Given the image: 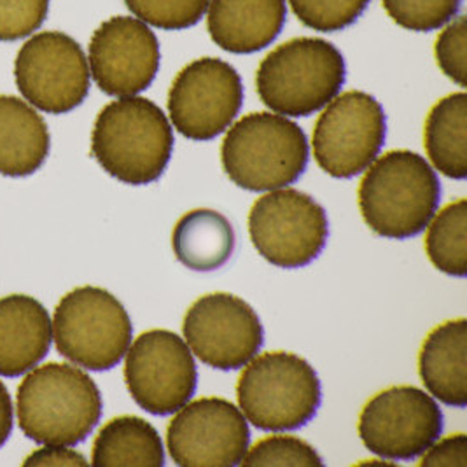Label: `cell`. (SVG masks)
<instances>
[{"label":"cell","mask_w":467,"mask_h":467,"mask_svg":"<svg viewBox=\"0 0 467 467\" xmlns=\"http://www.w3.org/2000/svg\"><path fill=\"white\" fill-rule=\"evenodd\" d=\"M440 177L424 156L389 150L366 171L359 184V209L371 232L392 240L422 234L440 209Z\"/></svg>","instance_id":"cell-1"},{"label":"cell","mask_w":467,"mask_h":467,"mask_svg":"<svg viewBox=\"0 0 467 467\" xmlns=\"http://www.w3.org/2000/svg\"><path fill=\"white\" fill-rule=\"evenodd\" d=\"M102 406L93 379L62 362L30 369L16 392L18 425L26 438L41 445L85 441L100 422Z\"/></svg>","instance_id":"cell-2"},{"label":"cell","mask_w":467,"mask_h":467,"mask_svg":"<svg viewBox=\"0 0 467 467\" xmlns=\"http://www.w3.org/2000/svg\"><path fill=\"white\" fill-rule=\"evenodd\" d=\"M173 128L152 100L123 97L107 104L91 133V154L104 171L130 186H146L167 171Z\"/></svg>","instance_id":"cell-3"},{"label":"cell","mask_w":467,"mask_h":467,"mask_svg":"<svg viewBox=\"0 0 467 467\" xmlns=\"http://www.w3.org/2000/svg\"><path fill=\"white\" fill-rule=\"evenodd\" d=\"M347 65L340 49L320 37H296L276 46L255 72L261 102L280 116L306 118L340 95Z\"/></svg>","instance_id":"cell-4"},{"label":"cell","mask_w":467,"mask_h":467,"mask_svg":"<svg viewBox=\"0 0 467 467\" xmlns=\"http://www.w3.org/2000/svg\"><path fill=\"white\" fill-rule=\"evenodd\" d=\"M310 148L303 128L285 116L251 112L234 123L221 146L226 175L245 192H274L306 171Z\"/></svg>","instance_id":"cell-5"},{"label":"cell","mask_w":467,"mask_h":467,"mask_svg":"<svg viewBox=\"0 0 467 467\" xmlns=\"http://www.w3.org/2000/svg\"><path fill=\"white\" fill-rule=\"evenodd\" d=\"M236 400L255 429L282 432L299 429L317 415L322 389L310 362L276 350L245 364L236 383Z\"/></svg>","instance_id":"cell-6"},{"label":"cell","mask_w":467,"mask_h":467,"mask_svg":"<svg viewBox=\"0 0 467 467\" xmlns=\"http://www.w3.org/2000/svg\"><path fill=\"white\" fill-rule=\"evenodd\" d=\"M57 350L89 371H107L123 361L133 326L123 303L102 287L85 285L67 293L53 316Z\"/></svg>","instance_id":"cell-7"},{"label":"cell","mask_w":467,"mask_h":467,"mask_svg":"<svg viewBox=\"0 0 467 467\" xmlns=\"http://www.w3.org/2000/svg\"><path fill=\"white\" fill-rule=\"evenodd\" d=\"M255 251L278 268H303L319 257L329 236L324 207L295 188L266 192L249 213Z\"/></svg>","instance_id":"cell-8"},{"label":"cell","mask_w":467,"mask_h":467,"mask_svg":"<svg viewBox=\"0 0 467 467\" xmlns=\"http://www.w3.org/2000/svg\"><path fill=\"white\" fill-rule=\"evenodd\" d=\"M387 118L369 93L350 89L322 109L314 128V158L335 179H352L366 171L385 144Z\"/></svg>","instance_id":"cell-9"},{"label":"cell","mask_w":467,"mask_h":467,"mask_svg":"<svg viewBox=\"0 0 467 467\" xmlns=\"http://www.w3.org/2000/svg\"><path fill=\"white\" fill-rule=\"evenodd\" d=\"M25 100L47 114H67L89 93V65L81 44L58 30L32 34L15 60Z\"/></svg>","instance_id":"cell-10"},{"label":"cell","mask_w":467,"mask_h":467,"mask_svg":"<svg viewBox=\"0 0 467 467\" xmlns=\"http://www.w3.org/2000/svg\"><path fill=\"white\" fill-rule=\"evenodd\" d=\"M364 446L389 461H411L440 440L443 411L413 385L389 387L364 404L359 425Z\"/></svg>","instance_id":"cell-11"},{"label":"cell","mask_w":467,"mask_h":467,"mask_svg":"<svg viewBox=\"0 0 467 467\" xmlns=\"http://www.w3.org/2000/svg\"><path fill=\"white\" fill-rule=\"evenodd\" d=\"M130 345L125 382L135 403L158 417L171 415L190 403L198 371L186 341L169 329H150Z\"/></svg>","instance_id":"cell-12"},{"label":"cell","mask_w":467,"mask_h":467,"mask_svg":"<svg viewBox=\"0 0 467 467\" xmlns=\"http://www.w3.org/2000/svg\"><path fill=\"white\" fill-rule=\"evenodd\" d=\"M244 106V85L234 65L198 58L186 65L169 91L173 128L190 140L207 142L234 125Z\"/></svg>","instance_id":"cell-13"},{"label":"cell","mask_w":467,"mask_h":467,"mask_svg":"<svg viewBox=\"0 0 467 467\" xmlns=\"http://www.w3.org/2000/svg\"><path fill=\"white\" fill-rule=\"evenodd\" d=\"M249 443L247 419L223 398L184 404L167 427V450L177 466H238Z\"/></svg>","instance_id":"cell-14"},{"label":"cell","mask_w":467,"mask_h":467,"mask_svg":"<svg viewBox=\"0 0 467 467\" xmlns=\"http://www.w3.org/2000/svg\"><path fill=\"white\" fill-rule=\"evenodd\" d=\"M182 333L192 354L221 371L244 368L265 341L254 308L228 293L198 297L184 316Z\"/></svg>","instance_id":"cell-15"},{"label":"cell","mask_w":467,"mask_h":467,"mask_svg":"<svg viewBox=\"0 0 467 467\" xmlns=\"http://www.w3.org/2000/svg\"><path fill=\"white\" fill-rule=\"evenodd\" d=\"M160 41L150 26L133 16H112L91 36L89 74L109 97H135L156 79Z\"/></svg>","instance_id":"cell-16"},{"label":"cell","mask_w":467,"mask_h":467,"mask_svg":"<svg viewBox=\"0 0 467 467\" xmlns=\"http://www.w3.org/2000/svg\"><path fill=\"white\" fill-rule=\"evenodd\" d=\"M207 30L234 55L257 53L275 41L287 20L285 0H209Z\"/></svg>","instance_id":"cell-17"},{"label":"cell","mask_w":467,"mask_h":467,"mask_svg":"<svg viewBox=\"0 0 467 467\" xmlns=\"http://www.w3.org/2000/svg\"><path fill=\"white\" fill-rule=\"evenodd\" d=\"M53 340L47 310L36 297L0 299V377L16 379L43 361Z\"/></svg>","instance_id":"cell-18"},{"label":"cell","mask_w":467,"mask_h":467,"mask_svg":"<svg viewBox=\"0 0 467 467\" xmlns=\"http://www.w3.org/2000/svg\"><path fill=\"white\" fill-rule=\"evenodd\" d=\"M419 373L438 401L467 406V320H448L434 327L420 348Z\"/></svg>","instance_id":"cell-19"},{"label":"cell","mask_w":467,"mask_h":467,"mask_svg":"<svg viewBox=\"0 0 467 467\" xmlns=\"http://www.w3.org/2000/svg\"><path fill=\"white\" fill-rule=\"evenodd\" d=\"M51 137L43 116L18 97L0 95V175L28 177L49 154Z\"/></svg>","instance_id":"cell-20"},{"label":"cell","mask_w":467,"mask_h":467,"mask_svg":"<svg viewBox=\"0 0 467 467\" xmlns=\"http://www.w3.org/2000/svg\"><path fill=\"white\" fill-rule=\"evenodd\" d=\"M236 234L228 217L213 209L184 213L171 234L175 257L192 272H215L234 255Z\"/></svg>","instance_id":"cell-21"},{"label":"cell","mask_w":467,"mask_h":467,"mask_svg":"<svg viewBox=\"0 0 467 467\" xmlns=\"http://www.w3.org/2000/svg\"><path fill=\"white\" fill-rule=\"evenodd\" d=\"M97 467L165 466V448L160 432L148 420L123 415L109 420L97 434L91 450Z\"/></svg>","instance_id":"cell-22"},{"label":"cell","mask_w":467,"mask_h":467,"mask_svg":"<svg viewBox=\"0 0 467 467\" xmlns=\"http://www.w3.org/2000/svg\"><path fill=\"white\" fill-rule=\"evenodd\" d=\"M424 144L432 169L448 179L467 177V95L451 93L429 110Z\"/></svg>","instance_id":"cell-23"},{"label":"cell","mask_w":467,"mask_h":467,"mask_svg":"<svg viewBox=\"0 0 467 467\" xmlns=\"http://www.w3.org/2000/svg\"><path fill=\"white\" fill-rule=\"evenodd\" d=\"M425 253L446 275L467 274V202L461 198L434 213L427 224Z\"/></svg>","instance_id":"cell-24"},{"label":"cell","mask_w":467,"mask_h":467,"mask_svg":"<svg viewBox=\"0 0 467 467\" xmlns=\"http://www.w3.org/2000/svg\"><path fill=\"white\" fill-rule=\"evenodd\" d=\"M389 18L404 30L432 32L451 22L462 0H382Z\"/></svg>","instance_id":"cell-25"},{"label":"cell","mask_w":467,"mask_h":467,"mask_svg":"<svg viewBox=\"0 0 467 467\" xmlns=\"http://www.w3.org/2000/svg\"><path fill=\"white\" fill-rule=\"evenodd\" d=\"M135 18L160 30H186L205 16L209 0H125Z\"/></svg>","instance_id":"cell-26"},{"label":"cell","mask_w":467,"mask_h":467,"mask_svg":"<svg viewBox=\"0 0 467 467\" xmlns=\"http://www.w3.org/2000/svg\"><path fill=\"white\" fill-rule=\"evenodd\" d=\"M242 466H324L317 450L295 436H268L247 450Z\"/></svg>","instance_id":"cell-27"},{"label":"cell","mask_w":467,"mask_h":467,"mask_svg":"<svg viewBox=\"0 0 467 467\" xmlns=\"http://www.w3.org/2000/svg\"><path fill=\"white\" fill-rule=\"evenodd\" d=\"M305 26L317 32H338L358 22L371 0H287Z\"/></svg>","instance_id":"cell-28"},{"label":"cell","mask_w":467,"mask_h":467,"mask_svg":"<svg viewBox=\"0 0 467 467\" xmlns=\"http://www.w3.org/2000/svg\"><path fill=\"white\" fill-rule=\"evenodd\" d=\"M49 0H0V43L36 34L46 22Z\"/></svg>","instance_id":"cell-29"},{"label":"cell","mask_w":467,"mask_h":467,"mask_svg":"<svg viewBox=\"0 0 467 467\" xmlns=\"http://www.w3.org/2000/svg\"><path fill=\"white\" fill-rule=\"evenodd\" d=\"M434 55L446 78L466 88L467 23L464 15H457L451 22L446 23L434 44Z\"/></svg>","instance_id":"cell-30"},{"label":"cell","mask_w":467,"mask_h":467,"mask_svg":"<svg viewBox=\"0 0 467 467\" xmlns=\"http://www.w3.org/2000/svg\"><path fill=\"white\" fill-rule=\"evenodd\" d=\"M422 467H466L467 466V438L466 434H453L441 440L440 443H432L420 455Z\"/></svg>","instance_id":"cell-31"},{"label":"cell","mask_w":467,"mask_h":467,"mask_svg":"<svg viewBox=\"0 0 467 467\" xmlns=\"http://www.w3.org/2000/svg\"><path fill=\"white\" fill-rule=\"evenodd\" d=\"M23 466L37 467H72L88 466L85 455L78 450H72L68 446L44 445L43 448L34 450L25 461Z\"/></svg>","instance_id":"cell-32"},{"label":"cell","mask_w":467,"mask_h":467,"mask_svg":"<svg viewBox=\"0 0 467 467\" xmlns=\"http://www.w3.org/2000/svg\"><path fill=\"white\" fill-rule=\"evenodd\" d=\"M13 424H15L13 400L7 387L0 382V446L9 440Z\"/></svg>","instance_id":"cell-33"},{"label":"cell","mask_w":467,"mask_h":467,"mask_svg":"<svg viewBox=\"0 0 467 467\" xmlns=\"http://www.w3.org/2000/svg\"><path fill=\"white\" fill-rule=\"evenodd\" d=\"M359 466H369V467H385V466H394L389 459H382L380 457V461H362L359 462Z\"/></svg>","instance_id":"cell-34"}]
</instances>
